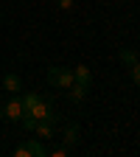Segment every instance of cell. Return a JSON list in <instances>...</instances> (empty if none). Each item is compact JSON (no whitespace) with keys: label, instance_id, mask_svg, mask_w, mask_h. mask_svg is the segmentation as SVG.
<instances>
[{"label":"cell","instance_id":"3957f363","mask_svg":"<svg viewBox=\"0 0 140 157\" xmlns=\"http://www.w3.org/2000/svg\"><path fill=\"white\" fill-rule=\"evenodd\" d=\"M25 115V107H23V101H20V95H11L9 98V104L3 107V118H9V121H20V118Z\"/></svg>","mask_w":140,"mask_h":157},{"label":"cell","instance_id":"30bf717a","mask_svg":"<svg viewBox=\"0 0 140 157\" xmlns=\"http://www.w3.org/2000/svg\"><path fill=\"white\" fill-rule=\"evenodd\" d=\"M34 132H36L39 140H48V137H53V124H51V121H36Z\"/></svg>","mask_w":140,"mask_h":157},{"label":"cell","instance_id":"7c38bea8","mask_svg":"<svg viewBox=\"0 0 140 157\" xmlns=\"http://www.w3.org/2000/svg\"><path fill=\"white\" fill-rule=\"evenodd\" d=\"M20 126H23L25 132H34V126H36V118H34L31 112H25L23 118H20Z\"/></svg>","mask_w":140,"mask_h":157},{"label":"cell","instance_id":"5b68a950","mask_svg":"<svg viewBox=\"0 0 140 157\" xmlns=\"http://www.w3.org/2000/svg\"><path fill=\"white\" fill-rule=\"evenodd\" d=\"M87 90H90L87 84H78V82H73V84H70L65 93H67V98H70L73 104H81V101H84V95H87Z\"/></svg>","mask_w":140,"mask_h":157},{"label":"cell","instance_id":"8992f818","mask_svg":"<svg viewBox=\"0 0 140 157\" xmlns=\"http://www.w3.org/2000/svg\"><path fill=\"white\" fill-rule=\"evenodd\" d=\"M3 90L11 93V95H17L20 90H23V82H20L17 73H6V76H3Z\"/></svg>","mask_w":140,"mask_h":157},{"label":"cell","instance_id":"52a82bcc","mask_svg":"<svg viewBox=\"0 0 140 157\" xmlns=\"http://www.w3.org/2000/svg\"><path fill=\"white\" fill-rule=\"evenodd\" d=\"M25 149H28V154H31V157H45V154H48L45 143L39 140V137H28V140H25Z\"/></svg>","mask_w":140,"mask_h":157},{"label":"cell","instance_id":"4fadbf2b","mask_svg":"<svg viewBox=\"0 0 140 157\" xmlns=\"http://www.w3.org/2000/svg\"><path fill=\"white\" fill-rule=\"evenodd\" d=\"M129 76H132V82L140 87V62H134V65L129 67Z\"/></svg>","mask_w":140,"mask_h":157},{"label":"cell","instance_id":"2e32d148","mask_svg":"<svg viewBox=\"0 0 140 157\" xmlns=\"http://www.w3.org/2000/svg\"><path fill=\"white\" fill-rule=\"evenodd\" d=\"M56 6L62 9V11H70L73 9V0H56Z\"/></svg>","mask_w":140,"mask_h":157},{"label":"cell","instance_id":"277c9868","mask_svg":"<svg viewBox=\"0 0 140 157\" xmlns=\"http://www.w3.org/2000/svg\"><path fill=\"white\" fill-rule=\"evenodd\" d=\"M62 140H65L67 149H70V146H78V140H81V126H78V124H67V126H65V135H62Z\"/></svg>","mask_w":140,"mask_h":157},{"label":"cell","instance_id":"e0dca14e","mask_svg":"<svg viewBox=\"0 0 140 157\" xmlns=\"http://www.w3.org/2000/svg\"><path fill=\"white\" fill-rule=\"evenodd\" d=\"M0 121H3V107H0Z\"/></svg>","mask_w":140,"mask_h":157},{"label":"cell","instance_id":"9c48e42d","mask_svg":"<svg viewBox=\"0 0 140 157\" xmlns=\"http://www.w3.org/2000/svg\"><path fill=\"white\" fill-rule=\"evenodd\" d=\"M118 59H121V65H123L126 70H129V67H132L134 62H140V56H137V53H134L132 48H121V51H118Z\"/></svg>","mask_w":140,"mask_h":157},{"label":"cell","instance_id":"7a4b0ae2","mask_svg":"<svg viewBox=\"0 0 140 157\" xmlns=\"http://www.w3.org/2000/svg\"><path fill=\"white\" fill-rule=\"evenodd\" d=\"M48 84L65 93V90L73 84V67H59V65L48 67Z\"/></svg>","mask_w":140,"mask_h":157},{"label":"cell","instance_id":"8fae6325","mask_svg":"<svg viewBox=\"0 0 140 157\" xmlns=\"http://www.w3.org/2000/svg\"><path fill=\"white\" fill-rule=\"evenodd\" d=\"M39 98H42V95H39V93H25V95H20V101H23V107H25V112H31V107L39 101Z\"/></svg>","mask_w":140,"mask_h":157},{"label":"cell","instance_id":"ba28073f","mask_svg":"<svg viewBox=\"0 0 140 157\" xmlns=\"http://www.w3.org/2000/svg\"><path fill=\"white\" fill-rule=\"evenodd\" d=\"M73 82H78V84H87V87H90V82H93V73H90V67H87V65H78V67H73Z\"/></svg>","mask_w":140,"mask_h":157},{"label":"cell","instance_id":"6da1fadb","mask_svg":"<svg viewBox=\"0 0 140 157\" xmlns=\"http://www.w3.org/2000/svg\"><path fill=\"white\" fill-rule=\"evenodd\" d=\"M31 115L36 118V121H51L53 126L62 121V115L56 112V107H53V101H51V98H39V101L31 107Z\"/></svg>","mask_w":140,"mask_h":157},{"label":"cell","instance_id":"9a60e30c","mask_svg":"<svg viewBox=\"0 0 140 157\" xmlns=\"http://www.w3.org/2000/svg\"><path fill=\"white\" fill-rule=\"evenodd\" d=\"M14 157H31V154H28V149H25V143H20V146L14 149Z\"/></svg>","mask_w":140,"mask_h":157},{"label":"cell","instance_id":"5bb4252c","mask_svg":"<svg viewBox=\"0 0 140 157\" xmlns=\"http://www.w3.org/2000/svg\"><path fill=\"white\" fill-rule=\"evenodd\" d=\"M67 151H70L67 146H56V149H51L48 154H53V157H67Z\"/></svg>","mask_w":140,"mask_h":157}]
</instances>
